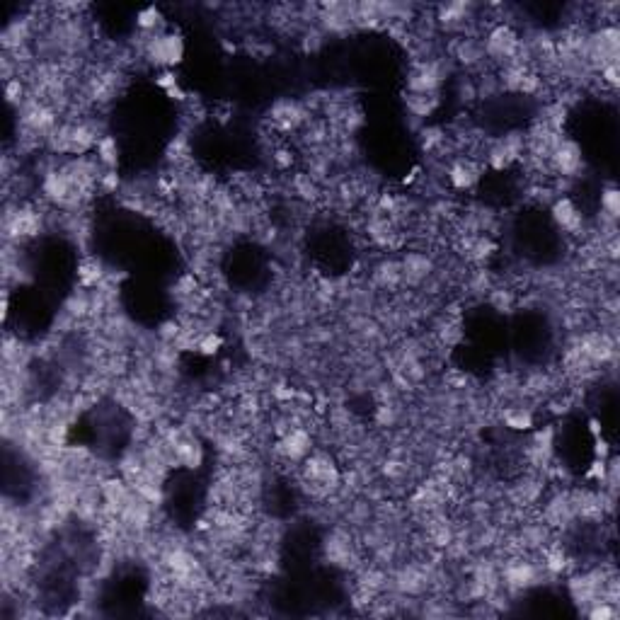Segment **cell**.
<instances>
[{
  "label": "cell",
  "instance_id": "cell-1",
  "mask_svg": "<svg viewBox=\"0 0 620 620\" xmlns=\"http://www.w3.org/2000/svg\"><path fill=\"white\" fill-rule=\"evenodd\" d=\"M342 468L327 451H313L298 465L301 490L310 499H330L342 490Z\"/></svg>",
  "mask_w": 620,
  "mask_h": 620
},
{
  "label": "cell",
  "instance_id": "cell-2",
  "mask_svg": "<svg viewBox=\"0 0 620 620\" xmlns=\"http://www.w3.org/2000/svg\"><path fill=\"white\" fill-rule=\"evenodd\" d=\"M480 39H482V49H485L487 66H492L495 71L519 59L526 61L524 34L516 30L514 22H492V25H487V30Z\"/></svg>",
  "mask_w": 620,
  "mask_h": 620
},
{
  "label": "cell",
  "instance_id": "cell-3",
  "mask_svg": "<svg viewBox=\"0 0 620 620\" xmlns=\"http://www.w3.org/2000/svg\"><path fill=\"white\" fill-rule=\"evenodd\" d=\"M543 579H550L543 570L541 558H533L531 553L507 555V560L499 562V584L507 596L526 594V591L541 587Z\"/></svg>",
  "mask_w": 620,
  "mask_h": 620
},
{
  "label": "cell",
  "instance_id": "cell-4",
  "mask_svg": "<svg viewBox=\"0 0 620 620\" xmlns=\"http://www.w3.org/2000/svg\"><path fill=\"white\" fill-rule=\"evenodd\" d=\"M47 226V214L32 202H5L3 233L8 245H22L42 235Z\"/></svg>",
  "mask_w": 620,
  "mask_h": 620
},
{
  "label": "cell",
  "instance_id": "cell-5",
  "mask_svg": "<svg viewBox=\"0 0 620 620\" xmlns=\"http://www.w3.org/2000/svg\"><path fill=\"white\" fill-rule=\"evenodd\" d=\"M453 63L446 54L429 56V59H412L407 68V93L415 95H441V88L453 73Z\"/></svg>",
  "mask_w": 620,
  "mask_h": 620
},
{
  "label": "cell",
  "instance_id": "cell-6",
  "mask_svg": "<svg viewBox=\"0 0 620 620\" xmlns=\"http://www.w3.org/2000/svg\"><path fill=\"white\" fill-rule=\"evenodd\" d=\"M187 44L177 30H165L153 37H141L139 56L151 66L160 68V71H175L182 61H185Z\"/></svg>",
  "mask_w": 620,
  "mask_h": 620
},
{
  "label": "cell",
  "instance_id": "cell-7",
  "mask_svg": "<svg viewBox=\"0 0 620 620\" xmlns=\"http://www.w3.org/2000/svg\"><path fill=\"white\" fill-rule=\"evenodd\" d=\"M526 153V139L524 131H509V134L497 136V139L487 141L482 148L480 160L485 163V168L495 172H507L514 165H521Z\"/></svg>",
  "mask_w": 620,
  "mask_h": 620
},
{
  "label": "cell",
  "instance_id": "cell-8",
  "mask_svg": "<svg viewBox=\"0 0 620 620\" xmlns=\"http://www.w3.org/2000/svg\"><path fill=\"white\" fill-rule=\"evenodd\" d=\"M584 168H587V160H584L582 146L570 139V136H562L548 155V170L550 175H553V180L572 182L577 180V177H582Z\"/></svg>",
  "mask_w": 620,
  "mask_h": 620
},
{
  "label": "cell",
  "instance_id": "cell-9",
  "mask_svg": "<svg viewBox=\"0 0 620 620\" xmlns=\"http://www.w3.org/2000/svg\"><path fill=\"white\" fill-rule=\"evenodd\" d=\"M267 119L274 134L294 136L301 134V131L308 126L310 109L303 105L301 100H294V97H281V100L272 102Z\"/></svg>",
  "mask_w": 620,
  "mask_h": 620
},
{
  "label": "cell",
  "instance_id": "cell-10",
  "mask_svg": "<svg viewBox=\"0 0 620 620\" xmlns=\"http://www.w3.org/2000/svg\"><path fill=\"white\" fill-rule=\"evenodd\" d=\"M315 451V439L308 424H294L274 439V453L279 461L289 465H301Z\"/></svg>",
  "mask_w": 620,
  "mask_h": 620
},
{
  "label": "cell",
  "instance_id": "cell-11",
  "mask_svg": "<svg viewBox=\"0 0 620 620\" xmlns=\"http://www.w3.org/2000/svg\"><path fill=\"white\" fill-rule=\"evenodd\" d=\"M485 170V163L468 153H456L453 158L446 160V180H449L453 192H473V189H478Z\"/></svg>",
  "mask_w": 620,
  "mask_h": 620
},
{
  "label": "cell",
  "instance_id": "cell-12",
  "mask_svg": "<svg viewBox=\"0 0 620 620\" xmlns=\"http://www.w3.org/2000/svg\"><path fill=\"white\" fill-rule=\"evenodd\" d=\"M548 214H550V221H553V226L558 228L562 235L582 238L584 233H589L584 211L579 209V204L574 202L570 194H560V197H555L548 206Z\"/></svg>",
  "mask_w": 620,
  "mask_h": 620
},
{
  "label": "cell",
  "instance_id": "cell-13",
  "mask_svg": "<svg viewBox=\"0 0 620 620\" xmlns=\"http://www.w3.org/2000/svg\"><path fill=\"white\" fill-rule=\"evenodd\" d=\"M323 555L337 570H357L361 565L359 545L354 543L352 533L342 531V528H335V531L327 533L323 543Z\"/></svg>",
  "mask_w": 620,
  "mask_h": 620
},
{
  "label": "cell",
  "instance_id": "cell-14",
  "mask_svg": "<svg viewBox=\"0 0 620 620\" xmlns=\"http://www.w3.org/2000/svg\"><path fill=\"white\" fill-rule=\"evenodd\" d=\"M373 284L383 291H395L400 286H405V277H403V264L400 260H393V257H386L373 267Z\"/></svg>",
  "mask_w": 620,
  "mask_h": 620
},
{
  "label": "cell",
  "instance_id": "cell-15",
  "mask_svg": "<svg viewBox=\"0 0 620 620\" xmlns=\"http://www.w3.org/2000/svg\"><path fill=\"white\" fill-rule=\"evenodd\" d=\"M502 422L504 427L512 429V432H531V429H536V412H533V407L528 405H507L502 412Z\"/></svg>",
  "mask_w": 620,
  "mask_h": 620
},
{
  "label": "cell",
  "instance_id": "cell-16",
  "mask_svg": "<svg viewBox=\"0 0 620 620\" xmlns=\"http://www.w3.org/2000/svg\"><path fill=\"white\" fill-rule=\"evenodd\" d=\"M136 30H139V37H153V34H160L168 30V20H165L163 10L158 5H148L136 13Z\"/></svg>",
  "mask_w": 620,
  "mask_h": 620
},
{
  "label": "cell",
  "instance_id": "cell-17",
  "mask_svg": "<svg viewBox=\"0 0 620 620\" xmlns=\"http://www.w3.org/2000/svg\"><path fill=\"white\" fill-rule=\"evenodd\" d=\"M441 105V95H415V93H405V107L410 112V117L422 119L427 122L429 117L439 109Z\"/></svg>",
  "mask_w": 620,
  "mask_h": 620
},
{
  "label": "cell",
  "instance_id": "cell-18",
  "mask_svg": "<svg viewBox=\"0 0 620 620\" xmlns=\"http://www.w3.org/2000/svg\"><path fill=\"white\" fill-rule=\"evenodd\" d=\"M93 155L97 158V163H100L105 170H117V163H119V143H117V139H114V136L105 134L100 141H97Z\"/></svg>",
  "mask_w": 620,
  "mask_h": 620
},
{
  "label": "cell",
  "instance_id": "cell-19",
  "mask_svg": "<svg viewBox=\"0 0 620 620\" xmlns=\"http://www.w3.org/2000/svg\"><path fill=\"white\" fill-rule=\"evenodd\" d=\"M599 214L608 218V221H616L620 216V192L616 185H606L601 187V209Z\"/></svg>",
  "mask_w": 620,
  "mask_h": 620
},
{
  "label": "cell",
  "instance_id": "cell-20",
  "mask_svg": "<svg viewBox=\"0 0 620 620\" xmlns=\"http://www.w3.org/2000/svg\"><path fill=\"white\" fill-rule=\"evenodd\" d=\"M584 613H587L589 620H616L618 606L613 604V601H596V604H591Z\"/></svg>",
  "mask_w": 620,
  "mask_h": 620
}]
</instances>
